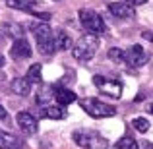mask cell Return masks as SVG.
Listing matches in <instances>:
<instances>
[{
  "instance_id": "5b68a950",
  "label": "cell",
  "mask_w": 153,
  "mask_h": 149,
  "mask_svg": "<svg viewBox=\"0 0 153 149\" xmlns=\"http://www.w3.org/2000/svg\"><path fill=\"white\" fill-rule=\"evenodd\" d=\"M79 21H82V25L85 27L89 33H93V35L105 33V21H103V18L97 14V12L87 10V8L79 10Z\"/></svg>"
},
{
  "instance_id": "e0dca14e",
  "label": "cell",
  "mask_w": 153,
  "mask_h": 149,
  "mask_svg": "<svg viewBox=\"0 0 153 149\" xmlns=\"http://www.w3.org/2000/svg\"><path fill=\"white\" fill-rule=\"evenodd\" d=\"M54 41H56V50H64V49H70L72 47L70 37H68V33H64V31L54 33Z\"/></svg>"
},
{
  "instance_id": "7c38bea8",
  "label": "cell",
  "mask_w": 153,
  "mask_h": 149,
  "mask_svg": "<svg viewBox=\"0 0 153 149\" xmlns=\"http://www.w3.org/2000/svg\"><path fill=\"white\" fill-rule=\"evenodd\" d=\"M23 143L19 138H16L14 134L10 132H4L0 130V149H19Z\"/></svg>"
},
{
  "instance_id": "8fae6325",
  "label": "cell",
  "mask_w": 153,
  "mask_h": 149,
  "mask_svg": "<svg viewBox=\"0 0 153 149\" xmlns=\"http://www.w3.org/2000/svg\"><path fill=\"white\" fill-rule=\"evenodd\" d=\"M10 89H12V93L19 95V97H27L31 93V82L27 78H16V79H12Z\"/></svg>"
},
{
  "instance_id": "9c48e42d",
  "label": "cell",
  "mask_w": 153,
  "mask_h": 149,
  "mask_svg": "<svg viewBox=\"0 0 153 149\" xmlns=\"http://www.w3.org/2000/svg\"><path fill=\"white\" fill-rule=\"evenodd\" d=\"M146 60H147V54H146V50H143L142 45H132L130 49L126 50V64L128 66L138 68V66H142Z\"/></svg>"
},
{
  "instance_id": "2e32d148",
  "label": "cell",
  "mask_w": 153,
  "mask_h": 149,
  "mask_svg": "<svg viewBox=\"0 0 153 149\" xmlns=\"http://www.w3.org/2000/svg\"><path fill=\"white\" fill-rule=\"evenodd\" d=\"M41 64H31L29 66V70H27V76L25 78L29 79L31 83H41L43 82V76H41Z\"/></svg>"
},
{
  "instance_id": "6da1fadb",
  "label": "cell",
  "mask_w": 153,
  "mask_h": 149,
  "mask_svg": "<svg viewBox=\"0 0 153 149\" xmlns=\"http://www.w3.org/2000/svg\"><path fill=\"white\" fill-rule=\"evenodd\" d=\"M31 29H33V37H35L39 52L43 56H51L56 50V41H54V33L49 27V23H37Z\"/></svg>"
},
{
  "instance_id": "30bf717a",
  "label": "cell",
  "mask_w": 153,
  "mask_h": 149,
  "mask_svg": "<svg viewBox=\"0 0 153 149\" xmlns=\"http://www.w3.org/2000/svg\"><path fill=\"white\" fill-rule=\"evenodd\" d=\"M10 54H12V58H14V60L29 58V56H31V45L23 37H18L14 41V45H12V49H10Z\"/></svg>"
},
{
  "instance_id": "484cf974",
  "label": "cell",
  "mask_w": 153,
  "mask_h": 149,
  "mask_svg": "<svg viewBox=\"0 0 153 149\" xmlns=\"http://www.w3.org/2000/svg\"><path fill=\"white\" fill-rule=\"evenodd\" d=\"M4 64H6V60H4V56L0 54V68H4Z\"/></svg>"
},
{
  "instance_id": "52a82bcc",
  "label": "cell",
  "mask_w": 153,
  "mask_h": 149,
  "mask_svg": "<svg viewBox=\"0 0 153 149\" xmlns=\"http://www.w3.org/2000/svg\"><path fill=\"white\" fill-rule=\"evenodd\" d=\"M16 120H18V126H19V130H22L23 134H27V136L37 134V130H39V122H37V118H35L31 112H27V110L18 112Z\"/></svg>"
},
{
  "instance_id": "8992f818",
  "label": "cell",
  "mask_w": 153,
  "mask_h": 149,
  "mask_svg": "<svg viewBox=\"0 0 153 149\" xmlns=\"http://www.w3.org/2000/svg\"><path fill=\"white\" fill-rule=\"evenodd\" d=\"M93 85L107 97H112V99L122 97V83L116 82V79H108L105 76H93Z\"/></svg>"
},
{
  "instance_id": "ac0fdd59",
  "label": "cell",
  "mask_w": 153,
  "mask_h": 149,
  "mask_svg": "<svg viewBox=\"0 0 153 149\" xmlns=\"http://www.w3.org/2000/svg\"><path fill=\"white\" fill-rule=\"evenodd\" d=\"M114 149H140V145H138V142H136L134 138H130V136H122V138L114 143Z\"/></svg>"
},
{
  "instance_id": "4fadbf2b",
  "label": "cell",
  "mask_w": 153,
  "mask_h": 149,
  "mask_svg": "<svg viewBox=\"0 0 153 149\" xmlns=\"http://www.w3.org/2000/svg\"><path fill=\"white\" fill-rule=\"evenodd\" d=\"M6 6L12 8V10L29 12V14H35V12H37V8H35V0H6Z\"/></svg>"
},
{
  "instance_id": "9a60e30c",
  "label": "cell",
  "mask_w": 153,
  "mask_h": 149,
  "mask_svg": "<svg viewBox=\"0 0 153 149\" xmlns=\"http://www.w3.org/2000/svg\"><path fill=\"white\" fill-rule=\"evenodd\" d=\"M39 114L43 116V118H51V120H62L64 116H66V112L62 110L60 107H51V105H47V107L41 108V112Z\"/></svg>"
},
{
  "instance_id": "5bb4252c",
  "label": "cell",
  "mask_w": 153,
  "mask_h": 149,
  "mask_svg": "<svg viewBox=\"0 0 153 149\" xmlns=\"http://www.w3.org/2000/svg\"><path fill=\"white\" fill-rule=\"evenodd\" d=\"M54 99L58 101V105H62V107H66V105L74 103L76 99V93L70 89H64V87H54Z\"/></svg>"
},
{
  "instance_id": "277c9868",
  "label": "cell",
  "mask_w": 153,
  "mask_h": 149,
  "mask_svg": "<svg viewBox=\"0 0 153 149\" xmlns=\"http://www.w3.org/2000/svg\"><path fill=\"white\" fill-rule=\"evenodd\" d=\"M79 107L91 116V118H108V116L116 114V108L111 105L103 103L99 99H82L79 101Z\"/></svg>"
},
{
  "instance_id": "ffe728a7",
  "label": "cell",
  "mask_w": 153,
  "mask_h": 149,
  "mask_svg": "<svg viewBox=\"0 0 153 149\" xmlns=\"http://www.w3.org/2000/svg\"><path fill=\"white\" fill-rule=\"evenodd\" d=\"M132 126H134V130L140 132V134H146V132L149 130V122H147V118H142V116H138V118L132 120Z\"/></svg>"
},
{
  "instance_id": "ba28073f",
  "label": "cell",
  "mask_w": 153,
  "mask_h": 149,
  "mask_svg": "<svg viewBox=\"0 0 153 149\" xmlns=\"http://www.w3.org/2000/svg\"><path fill=\"white\" fill-rule=\"evenodd\" d=\"M108 12H111L114 18H120V19H132L136 18V10L132 4L124 2V0H120V2H111L108 4Z\"/></svg>"
},
{
  "instance_id": "603a6c76",
  "label": "cell",
  "mask_w": 153,
  "mask_h": 149,
  "mask_svg": "<svg viewBox=\"0 0 153 149\" xmlns=\"http://www.w3.org/2000/svg\"><path fill=\"white\" fill-rule=\"evenodd\" d=\"M6 116H8V112H6V108L0 105V120H6Z\"/></svg>"
},
{
  "instance_id": "cb8c5ba5",
  "label": "cell",
  "mask_w": 153,
  "mask_h": 149,
  "mask_svg": "<svg viewBox=\"0 0 153 149\" xmlns=\"http://www.w3.org/2000/svg\"><path fill=\"white\" fill-rule=\"evenodd\" d=\"M143 37H146V39H147V41H153V35L149 33V31H147V33H143Z\"/></svg>"
},
{
  "instance_id": "d4e9b609",
  "label": "cell",
  "mask_w": 153,
  "mask_h": 149,
  "mask_svg": "<svg viewBox=\"0 0 153 149\" xmlns=\"http://www.w3.org/2000/svg\"><path fill=\"white\" fill-rule=\"evenodd\" d=\"M147 112H149V114H153V103L147 105Z\"/></svg>"
},
{
  "instance_id": "7a4b0ae2",
  "label": "cell",
  "mask_w": 153,
  "mask_h": 149,
  "mask_svg": "<svg viewBox=\"0 0 153 149\" xmlns=\"http://www.w3.org/2000/svg\"><path fill=\"white\" fill-rule=\"evenodd\" d=\"M72 139L82 149H108V145H111L107 138H103L101 134L91 130H74Z\"/></svg>"
},
{
  "instance_id": "44dd1931",
  "label": "cell",
  "mask_w": 153,
  "mask_h": 149,
  "mask_svg": "<svg viewBox=\"0 0 153 149\" xmlns=\"http://www.w3.org/2000/svg\"><path fill=\"white\" fill-rule=\"evenodd\" d=\"M47 93H51L49 85H43L41 89H39V93H37V103H45V101L51 97V95H47Z\"/></svg>"
},
{
  "instance_id": "d6986e66",
  "label": "cell",
  "mask_w": 153,
  "mask_h": 149,
  "mask_svg": "<svg viewBox=\"0 0 153 149\" xmlns=\"http://www.w3.org/2000/svg\"><path fill=\"white\" fill-rule=\"evenodd\" d=\"M108 58L111 60H114L116 64H126V50H122V49H111L108 50Z\"/></svg>"
},
{
  "instance_id": "3957f363",
  "label": "cell",
  "mask_w": 153,
  "mask_h": 149,
  "mask_svg": "<svg viewBox=\"0 0 153 149\" xmlns=\"http://www.w3.org/2000/svg\"><path fill=\"white\" fill-rule=\"evenodd\" d=\"M97 49H99V39H97V35L87 33V35H83V37L74 45L72 54H74V58L79 60V62H89V60L95 56Z\"/></svg>"
},
{
  "instance_id": "7402d4cb",
  "label": "cell",
  "mask_w": 153,
  "mask_h": 149,
  "mask_svg": "<svg viewBox=\"0 0 153 149\" xmlns=\"http://www.w3.org/2000/svg\"><path fill=\"white\" fill-rule=\"evenodd\" d=\"M124 2L132 4V6H143V4H146L147 0H124Z\"/></svg>"
}]
</instances>
